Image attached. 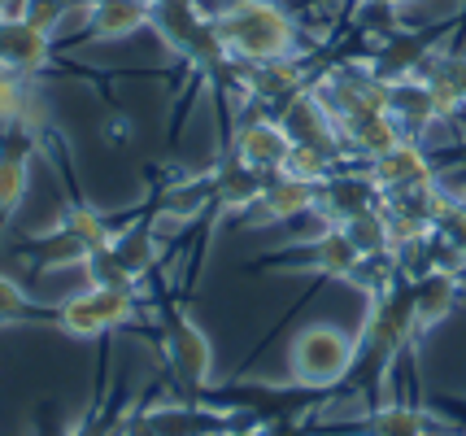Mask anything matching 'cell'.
Listing matches in <instances>:
<instances>
[{
	"instance_id": "cell-1",
	"label": "cell",
	"mask_w": 466,
	"mask_h": 436,
	"mask_svg": "<svg viewBox=\"0 0 466 436\" xmlns=\"http://www.w3.org/2000/svg\"><path fill=\"white\" fill-rule=\"evenodd\" d=\"M288 367H292V384L305 393H349V375L358 367V336H349L336 323H305L292 336Z\"/></svg>"
},
{
	"instance_id": "cell-2",
	"label": "cell",
	"mask_w": 466,
	"mask_h": 436,
	"mask_svg": "<svg viewBox=\"0 0 466 436\" xmlns=\"http://www.w3.org/2000/svg\"><path fill=\"white\" fill-rule=\"evenodd\" d=\"M214 26L227 57H240L248 66L292 57V44H297V26L275 0H244L236 9L214 14Z\"/></svg>"
},
{
	"instance_id": "cell-3",
	"label": "cell",
	"mask_w": 466,
	"mask_h": 436,
	"mask_svg": "<svg viewBox=\"0 0 466 436\" xmlns=\"http://www.w3.org/2000/svg\"><path fill=\"white\" fill-rule=\"evenodd\" d=\"M157 345H162V362L183 401H201L214 389V350L209 336L179 310V306H162V323H157Z\"/></svg>"
},
{
	"instance_id": "cell-4",
	"label": "cell",
	"mask_w": 466,
	"mask_h": 436,
	"mask_svg": "<svg viewBox=\"0 0 466 436\" xmlns=\"http://www.w3.org/2000/svg\"><path fill=\"white\" fill-rule=\"evenodd\" d=\"M136 319H140V292L101 289V284H87L83 292L53 306V328H61L66 336H79V340L109 336Z\"/></svg>"
},
{
	"instance_id": "cell-5",
	"label": "cell",
	"mask_w": 466,
	"mask_h": 436,
	"mask_svg": "<svg viewBox=\"0 0 466 436\" xmlns=\"http://www.w3.org/2000/svg\"><path fill=\"white\" fill-rule=\"evenodd\" d=\"M270 262H284L288 270H319V275H331V279H353V270L362 267V253L353 249L345 228H323L319 236H309L305 249L279 253Z\"/></svg>"
},
{
	"instance_id": "cell-6",
	"label": "cell",
	"mask_w": 466,
	"mask_h": 436,
	"mask_svg": "<svg viewBox=\"0 0 466 436\" xmlns=\"http://www.w3.org/2000/svg\"><path fill=\"white\" fill-rule=\"evenodd\" d=\"M279 127L288 131L292 145H314V148H327V153H340V127L336 118L327 114V105L314 96V92H292L279 109Z\"/></svg>"
},
{
	"instance_id": "cell-7",
	"label": "cell",
	"mask_w": 466,
	"mask_h": 436,
	"mask_svg": "<svg viewBox=\"0 0 466 436\" xmlns=\"http://www.w3.org/2000/svg\"><path fill=\"white\" fill-rule=\"evenodd\" d=\"M31 127L9 123L0 131V223L14 218V209L22 206L26 197V184H31Z\"/></svg>"
},
{
	"instance_id": "cell-8",
	"label": "cell",
	"mask_w": 466,
	"mask_h": 436,
	"mask_svg": "<svg viewBox=\"0 0 466 436\" xmlns=\"http://www.w3.org/2000/svg\"><path fill=\"white\" fill-rule=\"evenodd\" d=\"M370 179L380 188V197H392V192H414V188L436 184V170H431L423 148L406 136L401 145H392L388 153L370 157Z\"/></svg>"
},
{
	"instance_id": "cell-9",
	"label": "cell",
	"mask_w": 466,
	"mask_h": 436,
	"mask_svg": "<svg viewBox=\"0 0 466 436\" xmlns=\"http://www.w3.org/2000/svg\"><path fill=\"white\" fill-rule=\"evenodd\" d=\"M380 201V188L375 179H362V175H349V170H336L319 184V197H314V214L323 218L327 228H345L353 214H362Z\"/></svg>"
},
{
	"instance_id": "cell-10",
	"label": "cell",
	"mask_w": 466,
	"mask_h": 436,
	"mask_svg": "<svg viewBox=\"0 0 466 436\" xmlns=\"http://www.w3.org/2000/svg\"><path fill=\"white\" fill-rule=\"evenodd\" d=\"M48 57H53V35L48 31H40L26 14H5L0 18V66L31 75V70H44Z\"/></svg>"
},
{
	"instance_id": "cell-11",
	"label": "cell",
	"mask_w": 466,
	"mask_h": 436,
	"mask_svg": "<svg viewBox=\"0 0 466 436\" xmlns=\"http://www.w3.org/2000/svg\"><path fill=\"white\" fill-rule=\"evenodd\" d=\"M410 292H414L419 332H431V328H441L449 314L458 310V301H462V275H458V270L427 267L410 279Z\"/></svg>"
},
{
	"instance_id": "cell-12",
	"label": "cell",
	"mask_w": 466,
	"mask_h": 436,
	"mask_svg": "<svg viewBox=\"0 0 466 436\" xmlns=\"http://www.w3.org/2000/svg\"><path fill=\"white\" fill-rule=\"evenodd\" d=\"M323 428L349 436H431V419L410 401H384V406L358 415L353 423H323Z\"/></svg>"
},
{
	"instance_id": "cell-13",
	"label": "cell",
	"mask_w": 466,
	"mask_h": 436,
	"mask_svg": "<svg viewBox=\"0 0 466 436\" xmlns=\"http://www.w3.org/2000/svg\"><path fill=\"white\" fill-rule=\"evenodd\" d=\"M288 131L279 127V118H253V123L240 127V136H236V157H240L244 167L262 170V175H275V170H284L288 162Z\"/></svg>"
},
{
	"instance_id": "cell-14",
	"label": "cell",
	"mask_w": 466,
	"mask_h": 436,
	"mask_svg": "<svg viewBox=\"0 0 466 436\" xmlns=\"http://www.w3.org/2000/svg\"><path fill=\"white\" fill-rule=\"evenodd\" d=\"M314 197H319V184H305L297 175L275 170V175H266L262 197H258L253 209L262 214L266 223H292L301 214H314Z\"/></svg>"
},
{
	"instance_id": "cell-15",
	"label": "cell",
	"mask_w": 466,
	"mask_h": 436,
	"mask_svg": "<svg viewBox=\"0 0 466 436\" xmlns=\"http://www.w3.org/2000/svg\"><path fill=\"white\" fill-rule=\"evenodd\" d=\"M436 48L427 35H414V31H401V26H392L388 31L384 48L375 53V75L384 79V84H401V79H419V70L423 62L431 57Z\"/></svg>"
},
{
	"instance_id": "cell-16",
	"label": "cell",
	"mask_w": 466,
	"mask_h": 436,
	"mask_svg": "<svg viewBox=\"0 0 466 436\" xmlns=\"http://www.w3.org/2000/svg\"><path fill=\"white\" fill-rule=\"evenodd\" d=\"M262 184L266 175L253 167H244L236 153H227L218 170L209 175V192H214V206L223 209V214H236V209H248L258 206V197H262Z\"/></svg>"
},
{
	"instance_id": "cell-17",
	"label": "cell",
	"mask_w": 466,
	"mask_h": 436,
	"mask_svg": "<svg viewBox=\"0 0 466 436\" xmlns=\"http://www.w3.org/2000/svg\"><path fill=\"white\" fill-rule=\"evenodd\" d=\"M148 22H153V5L148 0H92L87 35L92 40H127Z\"/></svg>"
},
{
	"instance_id": "cell-18",
	"label": "cell",
	"mask_w": 466,
	"mask_h": 436,
	"mask_svg": "<svg viewBox=\"0 0 466 436\" xmlns=\"http://www.w3.org/2000/svg\"><path fill=\"white\" fill-rule=\"evenodd\" d=\"M340 127V136H345L349 145L358 148V153H366V157H380V153H388L392 145H401L406 140V131L397 127V118L388 114V109H375V114H353V118H345Z\"/></svg>"
},
{
	"instance_id": "cell-19",
	"label": "cell",
	"mask_w": 466,
	"mask_h": 436,
	"mask_svg": "<svg viewBox=\"0 0 466 436\" xmlns=\"http://www.w3.org/2000/svg\"><path fill=\"white\" fill-rule=\"evenodd\" d=\"M388 114L397 118V127H401L406 136H419L423 127L436 123L431 87H427L423 79H401V84H392V92H388Z\"/></svg>"
},
{
	"instance_id": "cell-20",
	"label": "cell",
	"mask_w": 466,
	"mask_h": 436,
	"mask_svg": "<svg viewBox=\"0 0 466 436\" xmlns=\"http://www.w3.org/2000/svg\"><path fill=\"white\" fill-rule=\"evenodd\" d=\"M109 249L118 253L122 267L144 284V279L153 275V267H157V231H153V223H131V228H122L118 236H114Z\"/></svg>"
},
{
	"instance_id": "cell-21",
	"label": "cell",
	"mask_w": 466,
	"mask_h": 436,
	"mask_svg": "<svg viewBox=\"0 0 466 436\" xmlns=\"http://www.w3.org/2000/svg\"><path fill=\"white\" fill-rule=\"evenodd\" d=\"M248 92L262 96V101H288L292 92H301V66L292 57L258 62L253 66V79H248Z\"/></svg>"
},
{
	"instance_id": "cell-22",
	"label": "cell",
	"mask_w": 466,
	"mask_h": 436,
	"mask_svg": "<svg viewBox=\"0 0 466 436\" xmlns=\"http://www.w3.org/2000/svg\"><path fill=\"white\" fill-rule=\"evenodd\" d=\"M345 236L353 240V249L366 258H384V253H392V236H388V218L380 206L362 209V214H353L345 223Z\"/></svg>"
},
{
	"instance_id": "cell-23",
	"label": "cell",
	"mask_w": 466,
	"mask_h": 436,
	"mask_svg": "<svg viewBox=\"0 0 466 436\" xmlns=\"http://www.w3.org/2000/svg\"><path fill=\"white\" fill-rule=\"evenodd\" d=\"M61 228H66L70 236H75V240H79L83 253L109 249V245H114V236H118V231L109 228V218H105V214H96V209H92V206H83V201H75V206L66 209Z\"/></svg>"
},
{
	"instance_id": "cell-24",
	"label": "cell",
	"mask_w": 466,
	"mask_h": 436,
	"mask_svg": "<svg viewBox=\"0 0 466 436\" xmlns=\"http://www.w3.org/2000/svg\"><path fill=\"white\" fill-rule=\"evenodd\" d=\"M0 123L35 127V92L22 84V75L9 66H0Z\"/></svg>"
},
{
	"instance_id": "cell-25",
	"label": "cell",
	"mask_w": 466,
	"mask_h": 436,
	"mask_svg": "<svg viewBox=\"0 0 466 436\" xmlns=\"http://www.w3.org/2000/svg\"><path fill=\"white\" fill-rule=\"evenodd\" d=\"M336 167H340V153H327V148H314V145H292L288 148L284 175H297L305 184H323L327 175H336Z\"/></svg>"
},
{
	"instance_id": "cell-26",
	"label": "cell",
	"mask_w": 466,
	"mask_h": 436,
	"mask_svg": "<svg viewBox=\"0 0 466 436\" xmlns=\"http://www.w3.org/2000/svg\"><path fill=\"white\" fill-rule=\"evenodd\" d=\"M83 270H87V284H101V289H122V292H140V279L118 262L114 249H96L83 258Z\"/></svg>"
},
{
	"instance_id": "cell-27",
	"label": "cell",
	"mask_w": 466,
	"mask_h": 436,
	"mask_svg": "<svg viewBox=\"0 0 466 436\" xmlns=\"http://www.w3.org/2000/svg\"><path fill=\"white\" fill-rule=\"evenodd\" d=\"M22 14H26L31 22H35L40 31H48V35H53V26L61 22V14H66V5H61V0H26V9H22Z\"/></svg>"
},
{
	"instance_id": "cell-28",
	"label": "cell",
	"mask_w": 466,
	"mask_h": 436,
	"mask_svg": "<svg viewBox=\"0 0 466 436\" xmlns=\"http://www.w3.org/2000/svg\"><path fill=\"white\" fill-rule=\"evenodd\" d=\"M114 436H157V432H153V423H148V411H144V401L127 406V415H122V423L114 428Z\"/></svg>"
},
{
	"instance_id": "cell-29",
	"label": "cell",
	"mask_w": 466,
	"mask_h": 436,
	"mask_svg": "<svg viewBox=\"0 0 466 436\" xmlns=\"http://www.w3.org/2000/svg\"><path fill=\"white\" fill-rule=\"evenodd\" d=\"M105 140H109V145H127V140H131V123H127V118H109V123H105Z\"/></svg>"
},
{
	"instance_id": "cell-30",
	"label": "cell",
	"mask_w": 466,
	"mask_h": 436,
	"mask_svg": "<svg viewBox=\"0 0 466 436\" xmlns=\"http://www.w3.org/2000/svg\"><path fill=\"white\" fill-rule=\"evenodd\" d=\"M366 5H375V9H392V14H397V9L410 5V0H366Z\"/></svg>"
},
{
	"instance_id": "cell-31",
	"label": "cell",
	"mask_w": 466,
	"mask_h": 436,
	"mask_svg": "<svg viewBox=\"0 0 466 436\" xmlns=\"http://www.w3.org/2000/svg\"><path fill=\"white\" fill-rule=\"evenodd\" d=\"M214 14H223V9H236V5H244V0H205Z\"/></svg>"
},
{
	"instance_id": "cell-32",
	"label": "cell",
	"mask_w": 466,
	"mask_h": 436,
	"mask_svg": "<svg viewBox=\"0 0 466 436\" xmlns=\"http://www.w3.org/2000/svg\"><path fill=\"white\" fill-rule=\"evenodd\" d=\"M0 18H5V0H0Z\"/></svg>"
},
{
	"instance_id": "cell-33",
	"label": "cell",
	"mask_w": 466,
	"mask_h": 436,
	"mask_svg": "<svg viewBox=\"0 0 466 436\" xmlns=\"http://www.w3.org/2000/svg\"><path fill=\"white\" fill-rule=\"evenodd\" d=\"M449 436H466V432H449Z\"/></svg>"
},
{
	"instance_id": "cell-34",
	"label": "cell",
	"mask_w": 466,
	"mask_h": 436,
	"mask_svg": "<svg viewBox=\"0 0 466 436\" xmlns=\"http://www.w3.org/2000/svg\"><path fill=\"white\" fill-rule=\"evenodd\" d=\"M362 5H366V0H362Z\"/></svg>"
}]
</instances>
